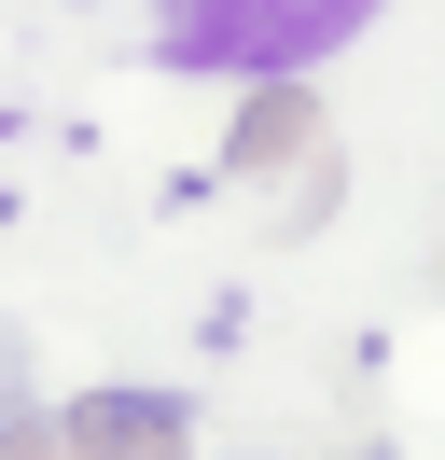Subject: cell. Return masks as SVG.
Returning <instances> with one entry per match:
<instances>
[{"mask_svg":"<svg viewBox=\"0 0 445 460\" xmlns=\"http://www.w3.org/2000/svg\"><path fill=\"white\" fill-rule=\"evenodd\" d=\"M348 29H376V0H181L167 14V57L181 70H306V57H334Z\"/></svg>","mask_w":445,"mask_h":460,"instance_id":"1","label":"cell"},{"mask_svg":"<svg viewBox=\"0 0 445 460\" xmlns=\"http://www.w3.org/2000/svg\"><path fill=\"white\" fill-rule=\"evenodd\" d=\"M56 460H195V432L167 391H83L56 419Z\"/></svg>","mask_w":445,"mask_h":460,"instance_id":"2","label":"cell"},{"mask_svg":"<svg viewBox=\"0 0 445 460\" xmlns=\"http://www.w3.org/2000/svg\"><path fill=\"white\" fill-rule=\"evenodd\" d=\"M0 460H56V432H28V419H0Z\"/></svg>","mask_w":445,"mask_h":460,"instance_id":"3","label":"cell"}]
</instances>
